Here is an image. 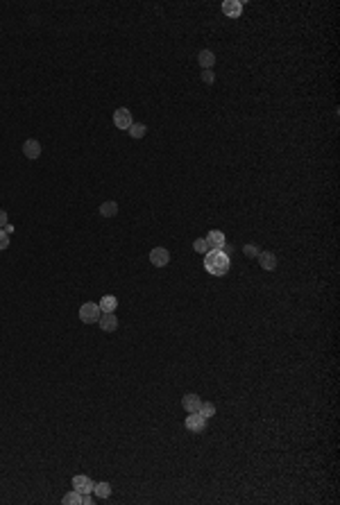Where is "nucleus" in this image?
<instances>
[{"instance_id": "obj_1", "label": "nucleus", "mask_w": 340, "mask_h": 505, "mask_svg": "<svg viewBox=\"0 0 340 505\" xmlns=\"http://www.w3.org/2000/svg\"><path fill=\"white\" fill-rule=\"evenodd\" d=\"M232 267V258L222 250H209L204 254V270L213 276H225Z\"/></svg>"}, {"instance_id": "obj_2", "label": "nucleus", "mask_w": 340, "mask_h": 505, "mask_svg": "<svg viewBox=\"0 0 340 505\" xmlns=\"http://www.w3.org/2000/svg\"><path fill=\"white\" fill-rule=\"evenodd\" d=\"M100 315H102V310H100V306L93 304V301H86V304L79 306V319H82L84 324H98Z\"/></svg>"}, {"instance_id": "obj_3", "label": "nucleus", "mask_w": 340, "mask_h": 505, "mask_svg": "<svg viewBox=\"0 0 340 505\" xmlns=\"http://www.w3.org/2000/svg\"><path fill=\"white\" fill-rule=\"evenodd\" d=\"M132 123H134V118H132V111H129L127 107H120V109L113 111V125H116L118 129L127 132V129L132 127Z\"/></svg>"}, {"instance_id": "obj_4", "label": "nucleus", "mask_w": 340, "mask_h": 505, "mask_svg": "<svg viewBox=\"0 0 340 505\" xmlns=\"http://www.w3.org/2000/svg\"><path fill=\"white\" fill-rule=\"evenodd\" d=\"M207 422L209 419H204L200 412H188V417L184 419V426L191 433H202L204 428H207Z\"/></svg>"}, {"instance_id": "obj_5", "label": "nucleus", "mask_w": 340, "mask_h": 505, "mask_svg": "<svg viewBox=\"0 0 340 505\" xmlns=\"http://www.w3.org/2000/svg\"><path fill=\"white\" fill-rule=\"evenodd\" d=\"M93 485H95V483L91 481L89 476H84V474L73 476V490L79 492V494H93Z\"/></svg>"}, {"instance_id": "obj_6", "label": "nucleus", "mask_w": 340, "mask_h": 505, "mask_svg": "<svg viewBox=\"0 0 340 505\" xmlns=\"http://www.w3.org/2000/svg\"><path fill=\"white\" fill-rule=\"evenodd\" d=\"M204 241H207L209 250H222V247L227 245V238H225V234H222L220 229H211Z\"/></svg>"}, {"instance_id": "obj_7", "label": "nucleus", "mask_w": 340, "mask_h": 505, "mask_svg": "<svg viewBox=\"0 0 340 505\" xmlns=\"http://www.w3.org/2000/svg\"><path fill=\"white\" fill-rule=\"evenodd\" d=\"M150 263L157 265V267L168 265V263H170V252H168L166 247H154V250L150 252Z\"/></svg>"}, {"instance_id": "obj_8", "label": "nucleus", "mask_w": 340, "mask_h": 505, "mask_svg": "<svg viewBox=\"0 0 340 505\" xmlns=\"http://www.w3.org/2000/svg\"><path fill=\"white\" fill-rule=\"evenodd\" d=\"M100 329L104 331V333H113V331L118 329V317H116V313H102L98 319Z\"/></svg>"}, {"instance_id": "obj_9", "label": "nucleus", "mask_w": 340, "mask_h": 505, "mask_svg": "<svg viewBox=\"0 0 340 505\" xmlns=\"http://www.w3.org/2000/svg\"><path fill=\"white\" fill-rule=\"evenodd\" d=\"M222 14L227 18H238L243 14V2L241 0H225L222 2Z\"/></svg>"}, {"instance_id": "obj_10", "label": "nucleus", "mask_w": 340, "mask_h": 505, "mask_svg": "<svg viewBox=\"0 0 340 505\" xmlns=\"http://www.w3.org/2000/svg\"><path fill=\"white\" fill-rule=\"evenodd\" d=\"M200 406H202V399H200V394L188 392V394H184V397H182V408L186 412H197V410H200Z\"/></svg>"}, {"instance_id": "obj_11", "label": "nucleus", "mask_w": 340, "mask_h": 505, "mask_svg": "<svg viewBox=\"0 0 340 505\" xmlns=\"http://www.w3.org/2000/svg\"><path fill=\"white\" fill-rule=\"evenodd\" d=\"M23 154L27 159H39L41 157V143L36 138H27L23 143Z\"/></svg>"}, {"instance_id": "obj_12", "label": "nucleus", "mask_w": 340, "mask_h": 505, "mask_svg": "<svg viewBox=\"0 0 340 505\" xmlns=\"http://www.w3.org/2000/svg\"><path fill=\"white\" fill-rule=\"evenodd\" d=\"M257 258H259V265H261L266 272H272L277 267V256L272 254V252H261Z\"/></svg>"}, {"instance_id": "obj_13", "label": "nucleus", "mask_w": 340, "mask_h": 505, "mask_svg": "<svg viewBox=\"0 0 340 505\" xmlns=\"http://www.w3.org/2000/svg\"><path fill=\"white\" fill-rule=\"evenodd\" d=\"M98 306H100L102 313H116V308H118V299H116L113 294H104L102 299L98 301Z\"/></svg>"}, {"instance_id": "obj_14", "label": "nucleus", "mask_w": 340, "mask_h": 505, "mask_svg": "<svg viewBox=\"0 0 340 505\" xmlns=\"http://www.w3.org/2000/svg\"><path fill=\"white\" fill-rule=\"evenodd\" d=\"M197 61H200V66H202L204 70H211V66L216 64V54H213V50H200Z\"/></svg>"}, {"instance_id": "obj_15", "label": "nucleus", "mask_w": 340, "mask_h": 505, "mask_svg": "<svg viewBox=\"0 0 340 505\" xmlns=\"http://www.w3.org/2000/svg\"><path fill=\"white\" fill-rule=\"evenodd\" d=\"M100 216L102 218H116L118 216V202H113V200L102 202V204H100Z\"/></svg>"}, {"instance_id": "obj_16", "label": "nucleus", "mask_w": 340, "mask_h": 505, "mask_svg": "<svg viewBox=\"0 0 340 505\" xmlns=\"http://www.w3.org/2000/svg\"><path fill=\"white\" fill-rule=\"evenodd\" d=\"M93 494L98 496V499H109V496H111V485H109V483H95Z\"/></svg>"}, {"instance_id": "obj_17", "label": "nucleus", "mask_w": 340, "mask_h": 505, "mask_svg": "<svg viewBox=\"0 0 340 505\" xmlns=\"http://www.w3.org/2000/svg\"><path fill=\"white\" fill-rule=\"evenodd\" d=\"M127 134L132 138H143L145 134H148V127H145L143 123H132V127L127 129Z\"/></svg>"}, {"instance_id": "obj_18", "label": "nucleus", "mask_w": 340, "mask_h": 505, "mask_svg": "<svg viewBox=\"0 0 340 505\" xmlns=\"http://www.w3.org/2000/svg\"><path fill=\"white\" fill-rule=\"evenodd\" d=\"M61 503H64V505H82V494L73 490V492H68V494L61 499Z\"/></svg>"}, {"instance_id": "obj_19", "label": "nucleus", "mask_w": 340, "mask_h": 505, "mask_svg": "<svg viewBox=\"0 0 340 505\" xmlns=\"http://www.w3.org/2000/svg\"><path fill=\"white\" fill-rule=\"evenodd\" d=\"M197 412H200L204 419H211L213 415H216V406H213L211 401H202V406H200V410Z\"/></svg>"}, {"instance_id": "obj_20", "label": "nucleus", "mask_w": 340, "mask_h": 505, "mask_svg": "<svg viewBox=\"0 0 340 505\" xmlns=\"http://www.w3.org/2000/svg\"><path fill=\"white\" fill-rule=\"evenodd\" d=\"M243 254H245L247 258H257V256L261 254V247H259V245H252V243H250V245L243 247Z\"/></svg>"}, {"instance_id": "obj_21", "label": "nucleus", "mask_w": 340, "mask_h": 505, "mask_svg": "<svg viewBox=\"0 0 340 505\" xmlns=\"http://www.w3.org/2000/svg\"><path fill=\"white\" fill-rule=\"evenodd\" d=\"M193 250H195L197 254H207V252H209V245H207V241H204V238H197V241L193 243Z\"/></svg>"}, {"instance_id": "obj_22", "label": "nucleus", "mask_w": 340, "mask_h": 505, "mask_svg": "<svg viewBox=\"0 0 340 505\" xmlns=\"http://www.w3.org/2000/svg\"><path fill=\"white\" fill-rule=\"evenodd\" d=\"M7 247H9V234L5 229H0V252L7 250Z\"/></svg>"}, {"instance_id": "obj_23", "label": "nucleus", "mask_w": 340, "mask_h": 505, "mask_svg": "<svg viewBox=\"0 0 340 505\" xmlns=\"http://www.w3.org/2000/svg\"><path fill=\"white\" fill-rule=\"evenodd\" d=\"M200 77H202L204 84H213V82H216V75H213V70H202V73H200Z\"/></svg>"}, {"instance_id": "obj_24", "label": "nucleus", "mask_w": 340, "mask_h": 505, "mask_svg": "<svg viewBox=\"0 0 340 505\" xmlns=\"http://www.w3.org/2000/svg\"><path fill=\"white\" fill-rule=\"evenodd\" d=\"M5 227H7V211L0 209V229H5Z\"/></svg>"}, {"instance_id": "obj_25", "label": "nucleus", "mask_w": 340, "mask_h": 505, "mask_svg": "<svg viewBox=\"0 0 340 505\" xmlns=\"http://www.w3.org/2000/svg\"><path fill=\"white\" fill-rule=\"evenodd\" d=\"M82 505H93V499H91V494H82Z\"/></svg>"}]
</instances>
